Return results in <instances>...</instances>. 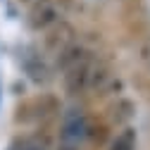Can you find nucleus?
Masks as SVG:
<instances>
[{
	"mask_svg": "<svg viewBox=\"0 0 150 150\" xmlns=\"http://www.w3.org/2000/svg\"><path fill=\"white\" fill-rule=\"evenodd\" d=\"M88 134H91V122H88L86 115H81V112L74 110V112H69V115L64 117V122H62V138L67 143H79V141L88 138Z\"/></svg>",
	"mask_w": 150,
	"mask_h": 150,
	"instance_id": "5",
	"label": "nucleus"
},
{
	"mask_svg": "<svg viewBox=\"0 0 150 150\" xmlns=\"http://www.w3.org/2000/svg\"><path fill=\"white\" fill-rule=\"evenodd\" d=\"M55 110H57V103H55L52 96H36V98L24 100L17 107L14 122L17 124H38V122L48 119Z\"/></svg>",
	"mask_w": 150,
	"mask_h": 150,
	"instance_id": "3",
	"label": "nucleus"
},
{
	"mask_svg": "<svg viewBox=\"0 0 150 150\" xmlns=\"http://www.w3.org/2000/svg\"><path fill=\"white\" fill-rule=\"evenodd\" d=\"M7 150H45V138L33 134V136H22L17 138Z\"/></svg>",
	"mask_w": 150,
	"mask_h": 150,
	"instance_id": "7",
	"label": "nucleus"
},
{
	"mask_svg": "<svg viewBox=\"0 0 150 150\" xmlns=\"http://www.w3.org/2000/svg\"><path fill=\"white\" fill-rule=\"evenodd\" d=\"M64 14V0H36L29 10L26 22L33 31H48L57 22H62Z\"/></svg>",
	"mask_w": 150,
	"mask_h": 150,
	"instance_id": "2",
	"label": "nucleus"
},
{
	"mask_svg": "<svg viewBox=\"0 0 150 150\" xmlns=\"http://www.w3.org/2000/svg\"><path fill=\"white\" fill-rule=\"evenodd\" d=\"M60 69L64 71V88L71 96L79 93H91L98 91L107 79H110V69L103 60H98L93 52L71 45L57 57Z\"/></svg>",
	"mask_w": 150,
	"mask_h": 150,
	"instance_id": "1",
	"label": "nucleus"
},
{
	"mask_svg": "<svg viewBox=\"0 0 150 150\" xmlns=\"http://www.w3.org/2000/svg\"><path fill=\"white\" fill-rule=\"evenodd\" d=\"M110 150H136V131L131 126L122 129L119 134L115 136V141H112Z\"/></svg>",
	"mask_w": 150,
	"mask_h": 150,
	"instance_id": "6",
	"label": "nucleus"
},
{
	"mask_svg": "<svg viewBox=\"0 0 150 150\" xmlns=\"http://www.w3.org/2000/svg\"><path fill=\"white\" fill-rule=\"evenodd\" d=\"M43 43H45V50H48L50 55L60 57L64 50H69V48L74 45V29H71L69 24H64V22H57L55 26L48 29Z\"/></svg>",
	"mask_w": 150,
	"mask_h": 150,
	"instance_id": "4",
	"label": "nucleus"
}]
</instances>
